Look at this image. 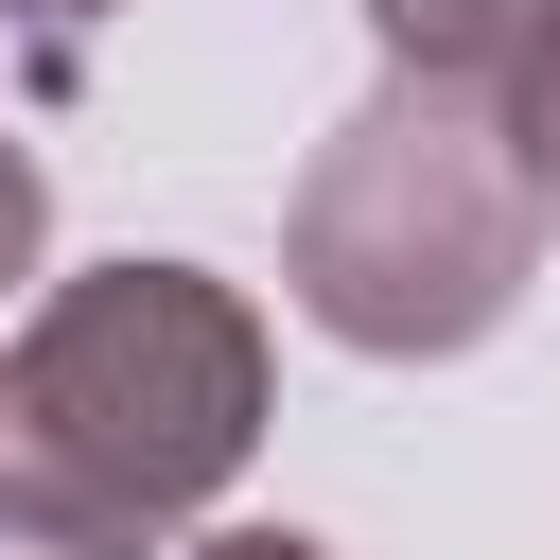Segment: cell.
<instances>
[{"label": "cell", "mask_w": 560, "mask_h": 560, "mask_svg": "<svg viewBox=\"0 0 560 560\" xmlns=\"http://www.w3.org/2000/svg\"><path fill=\"white\" fill-rule=\"evenodd\" d=\"M280 350L210 262H88L0 350V542L18 560H175L262 455Z\"/></svg>", "instance_id": "1"}, {"label": "cell", "mask_w": 560, "mask_h": 560, "mask_svg": "<svg viewBox=\"0 0 560 560\" xmlns=\"http://www.w3.org/2000/svg\"><path fill=\"white\" fill-rule=\"evenodd\" d=\"M542 175L508 140L490 88H438V70H385L315 158H298V210H280V298L368 350V368H455L525 315L542 280Z\"/></svg>", "instance_id": "2"}, {"label": "cell", "mask_w": 560, "mask_h": 560, "mask_svg": "<svg viewBox=\"0 0 560 560\" xmlns=\"http://www.w3.org/2000/svg\"><path fill=\"white\" fill-rule=\"evenodd\" d=\"M35 245H52V175H35V140H0V298L35 280Z\"/></svg>", "instance_id": "6"}, {"label": "cell", "mask_w": 560, "mask_h": 560, "mask_svg": "<svg viewBox=\"0 0 560 560\" xmlns=\"http://www.w3.org/2000/svg\"><path fill=\"white\" fill-rule=\"evenodd\" d=\"M368 35H385V70H438V88H490L525 35H542V0H368Z\"/></svg>", "instance_id": "3"}, {"label": "cell", "mask_w": 560, "mask_h": 560, "mask_svg": "<svg viewBox=\"0 0 560 560\" xmlns=\"http://www.w3.org/2000/svg\"><path fill=\"white\" fill-rule=\"evenodd\" d=\"M175 560H332V542H298V525H192Z\"/></svg>", "instance_id": "7"}, {"label": "cell", "mask_w": 560, "mask_h": 560, "mask_svg": "<svg viewBox=\"0 0 560 560\" xmlns=\"http://www.w3.org/2000/svg\"><path fill=\"white\" fill-rule=\"evenodd\" d=\"M490 105H508V140H525V175H542V210H560V0H542V35L490 70Z\"/></svg>", "instance_id": "4"}, {"label": "cell", "mask_w": 560, "mask_h": 560, "mask_svg": "<svg viewBox=\"0 0 560 560\" xmlns=\"http://www.w3.org/2000/svg\"><path fill=\"white\" fill-rule=\"evenodd\" d=\"M0 18H18V52H35V88H70V70H88V35H105L122 0H0Z\"/></svg>", "instance_id": "5"}]
</instances>
